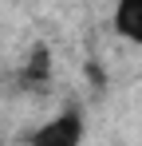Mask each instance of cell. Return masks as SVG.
Masks as SVG:
<instances>
[{
  "label": "cell",
  "mask_w": 142,
  "mask_h": 146,
  "mask_svg": "<svg viewBox=\"0 0 142 146\" xmlns=\"http://www.w3.org/2000/svg\"><path fill=\"white\" fill-rule=\"evenodd\" d=\"M111 24H115V32L126 40V44L142 48V0H115Z\"/></svg>",
  "instance_id": "cell-2"
},
{
  "label": "cell",
  "mask_w": 142,
  "mask_h": 146,
  "mask_svg": "<svg viewBox=\"0 0 142 146\" xmlns=\"http://www.w3.org/2000/svg\"><path fill=\"white\" fill-rule=\"evenodd\" d=\"M47 75H51V51L44 44H36L28 55V67H24V83H44Z\"/></svg>",
  "instance_id": "cell-3"
},
{
  "label": "cell",
  "mask_w": 142,
  "mask_h": 146,
  "mask_svg": "<svg viewBox=\"0 0 142 146\" xmlns=\"http://www.w3.org/2000/svg\"><path fill=\"white\" fill-rule=\"evenodd\" d=\"M32 146H83V111L67 107L55 119H47L32 134Z\"/></svg>",
  "instance_id": "cell-1"
}]
</instances>
